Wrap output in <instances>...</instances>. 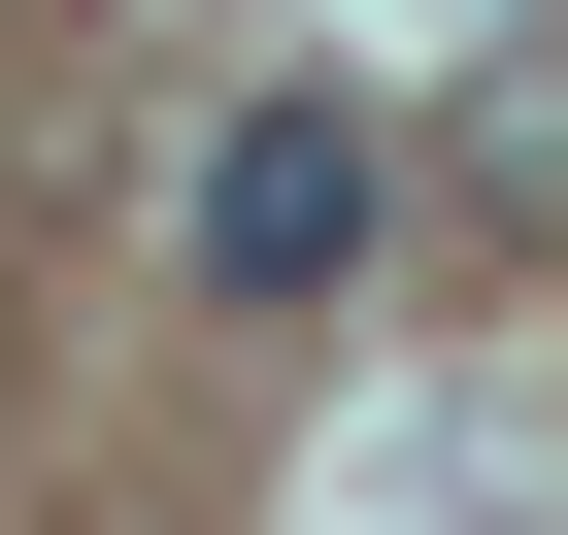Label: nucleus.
Returning a JSON list of instances; mask_svg holds the SVG:
<instances>
[{"label":"nucleus","mask_w":568,"mask_h":535,"mask_svg":"<svg viewBox=\"0 0 568 535\" xmlns=\"http://www.w3.org/2000/svg\"><path fill=\"white\" fill-rule=\"evenodd\" d=\"M335 268H368V101H335V68H267L234 168H201V302H335Z\"/></svg>","instance_id":"1"}]
</instances>
